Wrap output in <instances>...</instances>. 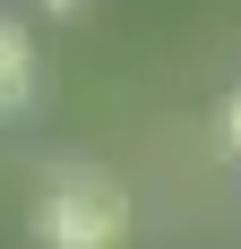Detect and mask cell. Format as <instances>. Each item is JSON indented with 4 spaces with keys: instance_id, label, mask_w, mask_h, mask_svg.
I'll return each mask as SVG.
<instances>
[{
    "instance_id": "obj_1",
    "label": "cell",
    "mask_w": 241,
    "mask_h": 249,
    "mask_svg": "<svg viewBox=\"0 0 241 249\" xmlns=\"http://www.w3.org/2000/svg\"><path fill=\"white\" fill-rule=\"evenodd\" d=\"M35 241L43 249H120L129 241V189L103 172H60L52 198L35 206Z\"/></svg>"
},
{
    "instance_id": "obj_2",
    "label": "cell",
    "mask_w": 241,
    "mask_h": 249,
    "mask_svg": "<svg viewBox=\"0 0 241 249\" xmlns=\"http://www.w3.org/2000/svg\"><path fill=\"white\" fill-rule=\"evenodd\" d=\"M26 77H35V52H26L18 26L0 18V112H18V103H26Z\"/></svg>"
},
{
    "instance_id": "obj_3",
    "label": "cell",
    "mask_w": 241,
    "mask_h": 249,
    "mask_svg": "<svg viewBox=\"0 0 241 249\" xmlns=\"http://www.w3.org/2000/svg\"><path fill=\"white\" fill-rule=\"evenodd\" d=\"M224 146L241 155V86H233V103H224Z\"/></svg>"
},
{
    "instance_id": "obj_4",
    "label": "cell",
    "mask_w": 241,
    "mask_h": 249,
    "mask_svg": "<svg viewBox=\"0 0 241 249\" xmlns=\"http://www.w3.org/2000/svg\"><path fill=\"white\" fill-rule=\"evenodd\" d=\"M43 9H78V0H43Z\"/></svg>"
}]
</instances>
